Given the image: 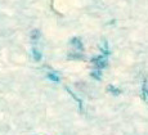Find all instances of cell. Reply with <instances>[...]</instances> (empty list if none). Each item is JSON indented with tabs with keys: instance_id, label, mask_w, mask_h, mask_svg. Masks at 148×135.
<instances>
[{
	"instance_id": "cell-1",
	"label": "cell",
	"mask_w": 148,
	"mask_h": 135,
	"mask_svg": "<svg viewBox=\"0 0 148 135\" xmlns=\"http://www.w3.org/2000/svg\"><path fill=\"white\" fill-rule=\"evenodd\" d=\"M49 77H52V80H54V81H58V77H57L56 75H52V74H50V75H49Z\"/></svg>"
}]
</instances>
